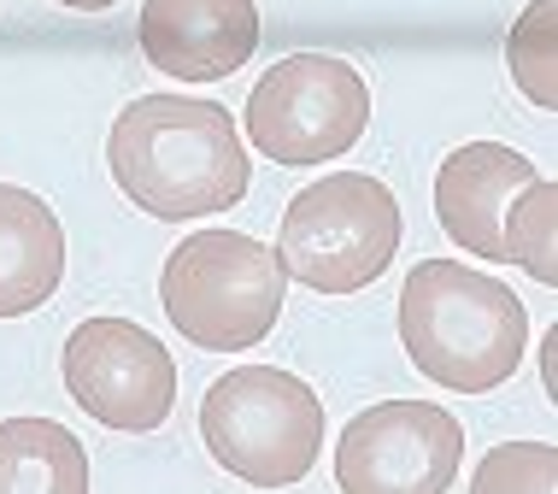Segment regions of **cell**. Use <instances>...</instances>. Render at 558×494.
<instances>
[{
  "instance_id": "cell-5",
  "label": "cell",
  "mask_w": 558,
  "mask_h": 494,
  "mask_svg": "<svg viewBox=\"0 0 558 494\" xmlns=\"http://www.w3.org/2000/svg\"><path fill=\"white\" fill-rule=\"evenodd\" d=\"M201 436L230 477L282 489L318 466L324 400L282 365H241L206 388Z\"/></svg>"
},
{
  "instance_id": "cell-16",
  "label": "cell",
  "mask_w": 558,
  "mask_h": 494,
  "mask_svg": "<svg viewBox=\"0 0 558 494\" xmlns=\"http://www.w3.org/2000/svg\"><path fill=\"white\" fill-rule=\"evenodd\" d=\"M59 7H71V12H107V7H118V0H59Z\"/></svg>"
},
{
  "instance_id": "cell-14",
  "label": "cell",
  "mask_w": 558,
  "mask_h": 494,
  "mask_svg": "<svg viewBox=\"0 0 558 494\" xmlns=\"http://www.w3.org/2000/svg\"><path fill=\"white\" fill-rule=\"evenodd\" d=\"M506 65H511V83H518L535 107H553L558 100V0H535V7L511 24Z\"/></svg>"
},
{
  "instance_id": "cell-13",
  "label": "cell",
  "mask_w": 558,
  "mask_h": 494,
  "mask_svg": "<svg viewBox=\"0 0 558 494\" xmlns=\"http://www.w3.org/2000/svg\"><path fill=\"white\" fill-rule=\"evenodd\" d=\"M500 236H506V265H523L535 282H558V189L547 177L511 194Z\"/></svg>"
},
{
  "instance_id": "cell-4",
  "label": "cell",
  "mask_w": 558,
  "mask_h": 494,
  "mask_svg": "<svg viewBox=\"0 0 558 494\" xmlns=\"http://www.w3.org/2000/svg\"><path fill=\"white\" fill-rule=\"evenodd\" d=\"M400 253V201L365 171H336L306 183L282 213L277 260L318 294H359Z\"/></svg>"
},
{
  "instance_id": "cell-10",
  "label": "cell",
  "mask_w": 558,
  "mask_h": 494,
  "mask_svg": "<svg viewBox=\"0 0 558 494\" xmlns=\"http://www.w3.org/2000/svg\"><path fill=\"white\" fill-rule=\"evenodd\" d=\"M535 165L518 147L500 142H464L452 147L447 165L435 171V218L441 230L476 260H506V206L523 183H535Z\"/></svg>"
},
{
  "instance_id": "cell-7",
  "label": "cell",
  "mask_w": 558,
  "mask_h": 494,
  "mask_svg": "<svg viewBox=\"0 0 558 494\" xmlns=\"http://www.w3.org/2000/svg\"><path fill=\"white\" fill-rule=\"evenodd\" d=\"M464 459V430L429 400H383L365 407L336 442L341 494H441Z\"/></svg>"
},
{
  "instance_id": "cell-9",
  "label": "cell",
  "mask_w": 558,
  "mask_h": 494,
  "mask_svg": "<svg viewBox=\"0 0 558 494\" xmlns=\"http://www.w3.org/2000/svg\"><path fill=\"white\" fill-rule=\"evenodd\" d=\"M135 36L147 65L165 77L218 83L259 48V7L253 0H147Z\"/></svg>"
},
{
  "instance_id": "cell-6",
  "label": "cell",
  "mask_w": 558,
  "mask_h": 494,
  "mask_svg": "<svg viewBox=\"0 0 558 494\" xmlns=\"http://www.w3.org/2000/svg\"><path fill=\"white\" fill-rule=\"evenodd\" d=\"M371 124V88L336 53H289L253 83L247 142L277 165L341 159Z\"/></svg>"
},
{
  "instance_id": "cell-2",
  "label": "cell",
  "mask_w": 558,
  "mask_h": 494,
  "mask_svg": "<svg viewBox=\"0 0 558 494\" xmlns=\"http://www.w3.org/2000/svg\"><path fill=\"white\" fill-rule=\"evenodd\" d=\"M400 341L429 383L452 395H488L523 365L530 312L500 277H482L459 260H424L400 289Z\"/></svg>"
},
{
  "instance_id": "cell-3",
  "label": "cell",
  "mask_w": 558,
  "mask_h": 494,
  "mask_svg": "<svg viewBox=\"0 0 558 494\" xmlns=\"http://www.w3.org/2000/svg\"><path fill=\"white\" fill-rule=\"evenodd\" d=\"M289 272L277 248L241 230H194L171 248L159 277V301L194 348L206 353H247L277 329Z\"/></svg>"
},
{
  "instance_id": "cell-1",
  "label": "cell",
  "mask_w": 558,
  "mask_h": 494,
  "mask_svg": "<svg viewBox=\"0 0 558 494\" xmlns=\"http://www.w3.org/2000/svg\"><path fill=\"white\" fill-rule=\"evenodd\" d=\"M107 165L112 183L165 224L230 213L253 183L235 118L194 95L130 100L107 136Z\"/></svg>"
},
{
  "instance_id": "cell-11",
  "label": "cell",
  "mask_w": 558,
  "mask_h": 494,
  "mask_svg": "<svg viewBox=\"0 0 558 494\" xmlns=\"http://www.w3.org/2000/svg\"><path fill=\"white\" fill-rule=\"evenodd\" d=\"M65 277V230L53 206L19 183H0V318L48 306Z\"/></svg>"
},
{
  "instance_id": "cell-12",
  "label": "cell",
  "mask_w": 558,
  "mask_h": 494,
  "mask_svg": "<svg viewBox=\"0 0 558 494\" xmlns=\"http://www.w3.org/2000/svg\"><path fill=\"white\" fill-rule=\"evenodd\" d=\"M88 454L53 418H7L0 424V494H83Z\"/></svg>"
},
{
  "instance_id": "cell-15",
  "label": "cell",
  "mask_w": 558,
  "mask_h": 494,
  "mask_svg": "<svg viewBox=\"0 0 558 494\" xmlns=\"http://www.w3.org/2000/svg\"><path fill=\"white\" fill-rule=\"evenodd\" d=\"M558 483V459L547 442H506L494 447L488 459L476 466V489L482 494H553Z\"/></svg>"
},
{
  "instance_id": "cell-8",
  "label": "cell",
  "mask_w": 558,
  "mask_h": 494,
  "mask_svg": "<svg viewBox=\"0 0 558 494\" xmlns=\"http://www.w3.org/2000/svg\"><path fill=\"white\" fill-rule=\"evenodd\" d=\"M65 388L71 400L107 430H159L177 400V365L159 336L130 318H88L65 341Z\"/></svg>"
}]
</instances>
